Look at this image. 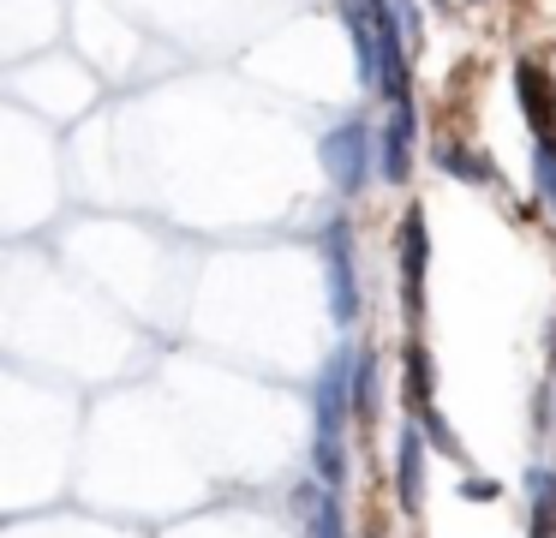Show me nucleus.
I'll use <instances>...</instances> for the list:
<instances>
[{
	"label": "nucleus",
	"mask_w": 556,
	"mask_h": 538,
	"mask_svg": "<svg viewBox=\"0 0 556 538\" xmlns=\"http://www.w3.org/2000/svg\"><path fill=\"white\" fill-rule=\"evenodd\" d=\"M395 497H401V514H419V502H425V430H419V425L401 430V449H395Z\"/></svg>",
	"instance_id": "8"
},
{
	"label": "nucleus",
	"mask_w": 556,
	"mask_h": 538,
	"mask_svg": "<svg viewBox=\"0 0 556 538\" xmlns=\"http://www.w3.org/2000/svg\"><path fill=\"white\" fill-rule=\"evenodd\" d=\"M407 401H413V413L431 406V353H425L419 341L407 347Z\"/></svg>",
	"instance_id": "13"
},
{
	"label": "nucleus",
	"mask_w": 556,
	"mask_h": 538,
	"mask_svg": "<svg viewBox=\"0 0 556 538\" xmlns=\"http://www.w3.org/2000/svg\"><path fill=\"white\" fill-rule=\"evenodd\" d=\"M324 174L341 198H359L365 179H371V126L365 120H341L324 138Z\"/></svg>",
	"instance_id": "2"
},
{
	"label": "nucleus",
	"mask_w": 556,
	"mask_h": 538,
	"mask_svg": "<svg viewBox=\"0 0 556 538\" xmlns=\"http://www.w3.org/2000/svg\"><path fill=\"white\" fill-rule=\"evenodd\" d=\"M341 18H348V30H353V54H359V78L377 90V30H371V12H365V0H348V7H341Z\"/></svg>",
	"instance_id": "10"
},
{
	"label": "nucleus",
	"mask_w": 556,
	"mask_h": 538,
	"mask_svg": "<svg viewBox=\"0 0 556 538\" xmlns=\"http://www.w3.org/2000/svg\"><path fill=\"white\" fill-rule=\"evenodd\" d=\"M413 138H419V126H413V102H395L389 120H383V132H377V162H383L389 186H401V179L413 174Z\"/></svg>",
	"instance_id": "6"
},
{
	"label": "nucleus",
	"mask_w": 556,
	"mask_h": 538,
	"mask_svg": "<svg viewBox=\"0 0 556 538\" xmlns=\"http://www.w3.org/2000/svg\"><path fill=\"white\" fill-rule=\"evenodd\" d=\"M324 275H329V317L336 329H348L359 317V270H353V227L348 215L324 227Z\"/></svg>",
	"instance_id": "3"
},
{
	"label": "nucleus",
	"mask_w": 556,
	"mask_h": 538,
	"mask_svg": "<svg viewBox=\"0 0 556 538\" xmlns=\"http://www.w3.org/2000/svg\"><path fill=\"white\" fill-rule=\"evenodd\" d=\"M515 90H520V108H527V126L539 132V138H551L556 132V84H551V72H544L539 60H520Z\"/></svg>",
	"instance_id": "7"
},
{
	"label": "nucleus",
	"mask_w": 556,
	"mask_h": 538,
	"mask_svg": "<svg viewBox=\"0 0 556 538\" xmlns=\"http://www.w3.org/2000/svg\"><path fill=\"white\" fill-rule=\"evenodd\" d=\"M377 30V90L389 102H407V24H401L395 0H365Z\"/></svg>",
	"instance_id": "4"
},
{
	"label": "nucleus",
	"mask_w": 556,
	"mask_h": 538,
	"mask_svg": "<svg viewBox=\"0 0 556 538\" xmlns=\"http://www.w3.org/2000/svg\"><path fill=\"white\" fill-rule=\"evenodd\" d=\"M532 179H539V191L556 203V143L539 138V150H532Z\"/></svg>",
	"instance_id": "15"
},
{
	"label": "nucleus",
	"mask_w": 556,
	"mask_h": 538,
	"mask_svg": "<svg viewBox=\"0 0 556 538\" xmlns=\"http://www.w3.org/2000/svg\"><path fill=\"white\" fill-rule=\"evenodd\" d=\"M353 371H359V353L353 347H336L324 359L312 383V466L329 490H341L348 478V449H341V430L353 418Z\"/></svg>",
	"instance_id": "1"
},
{
	"label": "nucleus",
	"mask_w": 556,
	"mask_h": 538,
	"mask_svg": "<svg viewBox=\"0 0 556 538\" xmlns=\"http://www.w3.org/2000/svg\"><path fill=\"white\" fill-rule=\"evenodd\" d=\"M425 263H431L425 210H407L401 215V305H407V323H419V311H425Z\"/></svg>",
	"instance_id": "5"
},
{
	"label": "nucleus",
	"mask_w": 556,
	"mask_h": 538,
	"mask_svg": "<svg viewBox=\"0 0 556 538\" xmlns=\"http://www.w3.org/2000/svg\"><path fill=\"white\" fill-rule=\"evenodd\" d=\"M527 497H532V509H527L532 538H556V473L551 466H532L527 473Z\"/></svg>",
	"instance_id": "9"
},
{
	"label": "nucleus",
	"mask_w": 556,
	"mask_h": 538,
	"mask_svg": "<svg viewBox=\"0 0 556 538\" xmlns=\"http://www.w3.org/2000/svg\"><path fill=\"white\" fill-rule=\"evenodd\" d=\"M312 538H348V514H341V490H329L312 514Z\"/></svg>",
	"instance_id": "14"
},
{
	"label": "nucleus",
	"mask_w": 556,
	"mask_h": 538,
	"mask_svg": "<svg viewBox=\"0 0 556 538\" xmlns=\"http://www.w3.org/2000/svg\"><path fill=\"white\" fill-rule=\"evenodd\" d=\"M437 162H443L455 179H467V186H491L496 179V162L491 155H472L467 143H437Z\"/></svg>",
	"instance_id": "11"
},
{
	"label": "nucleus",
	"mask_w": 556,
	"mask_h": 538,
	"mask_svg": "<svg viewBox=\"0 0 556 538\" xmlns=\"http://www.w3.org/2000/svg\"><path fill=\"white\" fill-rule=\"evenodd\" d=\"M353 418L359 425L377 418V359L371 353H359V371H353Z\"/></svg>",
	"instance_id": "12"
}]
</instances>
